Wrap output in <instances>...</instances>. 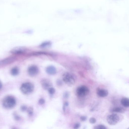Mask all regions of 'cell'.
Masks as SVG:
<instances>
[{
    "mask_svg": "<svg viewBox=\"0 0 129 129\" xmlns=\"http://www.w3.org/2000/svg\"><path fill=\"white\" fill-rule=\"evenodd\" d=\"M89 93V89L85 86H79L76 90L77 95L79 97H83L88 95Z\"/></svg>",
    "mask_w": 129,
    "mask_h": 129,
    "instance_id": "cell-4",
    "label": "cell"
},
{
    "mask_svg": "<svg viewBox=\"0 0 129 129\" xmlns=\"http://www.w3.org/2000/svg\"><path fill=\"white\" fill-rule=\"evenodd\" d=\"M69 94L67 92H64L63 95V98H67L69 97Z\"/></svg>",
    "mask_w": 129,
    "mask_h": 129,
    "instance_id": "cell-21",
    "label": "cell"
},
{
    "mask_svg": "<svg viewBox=\"0 0 129 129\" xmlns=\"http://www.w3.org/2000/svg\"><path fill=\"white\" fill-rule=\"evenodd\" d=\"M41 85L43 88L45 90H48L53 86L52 83L49 80L43 79L41 81Z\"/></svg>",
    "mask_w": 129,
    "mask_h": 129,
    "instance_id": "cell-7",
    "label": "cell"
},
{
    "mask_svg": "<svg viewBox=\"0 0 129 129\" xmlns=\"http://www.w3.org/2000/svg\"><path fill=\"white\" fill-rule=\"evenodd\" d=\"M48 90V92H49V94L51 95H53L55 93V92H56L55 89L54 88L52 87H51Z\"/></svg>",
    "mask_w": 129,
    "mask_h": 129,
    "instance_id": "cell-15",
    "label": "cell"
},
{
    "mask_svg": "<svg viewBox=\"0 0 129 129\" xmlns=\"http://www.w3.org/2000/svg\"><path fill=\"white\" fill-rule=\"evenodd\" d=\"M86 119H87V117H86L84 116H82L81 117H80V119H81V120L83 121H85L86 120Z\"/></svg>",
    "mask_w": 129,
    "mask_h": 129,
    "instance_id": "cell-23",
    "label": "cell"
},
{
    "mask_svg": "<svg viewBox=\"0 0 129 129\" xmlns=\"http://www.w3.org/2000/svg\"><path fill=\"white\" fill-rule=\"evenodd\" d=\"M21 109L22 111H24L27 110V107L26 106H23L21 107Z\"/></svg>",
    "mask_w": 129,
    "mask_h": 129,
    "instance_id": "cell-24",
    "label": "cell"
},
{
    "mask_svg": "<svg viewBox=\"0 0 129 129\" xmlns=\"http://www.w3.org/2000/svg\"><path fill=\"white\" fill-rule=\"evenodd\" d=\"M97 94L100 97H105L108 95V92L106 89L98 88L97 90Z\"/></svg>",
    "mask_w": 129,
    "mask_h": 129,
    "instance_id": "cell-10",
    "label": "cell"
},
{
    "mask_svg": "<svg viewBox=\"0 0 129 129\" xmlns=\"http://www.w3.org/2000/svg\"><path fill=\"white\" fill-rule=\"evenodd\" d=\"M125 111V109L122 107H116L112 108L111 110V111L115 113H123Z\"/></svg>",
    "mask_w": 129,
    "mask_h": 129,
    "instance_id": "cell-13",
    "label": "cell"
},
{
    "mask_svg": "<svg viewBox=\"0 0 129 129\" xmlns=\"http://www.w3.org/2000/svg\"><path fill=\"white\" fill-rule=\"evenodd\" d=\"M94 129H107V128L105 126L103 125H98L94 127Z\"/></svg>",
    "mask_w": 129,
    "mask_h": 129,
    "instance_id": "cell-16",
    "label": "cell"
},
{
    "mask_svg": "<svg viewBox=\"0 0 129 129\" xmlns=\"http://www.w3.org/2000/svg\"><path fill=\"white\" fill-rule=\"evenodd\" d=\"M34 90V85L31 83H23L20 87V90L24 94H29L33 92Z\"/></svg>",
    "mask_w": 129,
    "mask_h": 129,
    "instance_id": "cell-3",
    "label": "cell"
},
{
    "mask_svg": "<svg viewBox=\"0 0 129 129\" xmlns=\"http://www.w3.org/2000/svg\"><path fill=\"white\" fill-rule=\"evenodd\" d=\"M46 72L48 75H54L56 73L57 70L54 66H50L46 68Z\"/></svg>",
    "mask_w": 129,
    "mask_h": 129,
    "instance_id": "cell-11",
    "label": "cell"
},
{
    "mask_svg": "<svg viewBox=\"0 0 129 129\" xmlns=\"http://www.w3.org/2000/svg\"><path fill=\"white\" fill-rule=\"evenodd\" d=\"M28 113L29 115L31 116L33 114V109L32 108H29L28 110Z\"/></svg>",
    "mask_w": 129,
    "mask_h": 129,
    "instance_id": "cell-19",
    "label": "cell"
},
{
    "mask_svg": "<svg viewBox=\"0 0 129 129\" xmlns=\"http://www.w3.org/2000/svg\"><path fill=\"white\" fill-rule=\"evenodd\" d=\"M80 126V124L79 123H76L75 125H74V128L77 129L79 128V127Z\"/></svg>",
    "mask_w": 129,
    "mask_h": 129,
    "instance_id": "cell-22",
    "label": "cell"
},
{
    "mask_svg": "<svg viewBox=\"0 0 129 129\" xmlns=\"http://www.w3.org/2000/svg\"><path fill=\"white\" fill-rule=\"evenodd\" d=\"M63 82L69 86H71L74 85L76 82V77L73 73L66 72L63 76Z\"/></svg>",
    "mask_w": 129,
    "mask_h": 129,
    "instance_id": "cell-2",
    "label": "cell"
},
{
    "mask_svg": "<svg viewBox=\"0 0 129 129\" xmlns=\"http://www.w3.org/2000/svg\"><path fill=\"white\" fill-rule=\"evenodd\" d=\"M25 50V49L22 47H16L11 50V52L14 54H21L24 53Z\"/></svg>",
    "mask_w": 129,
    "mask_h": 129,
    "instance_id": "cell-8",
    "label": "cell"
},
{
    "mask_svg": "<svg viewBox=\"0 0 129 129\" xmlns=\"http://www.w3.org/2000/svg\"><path fill=\"white\" fill-rule=\"evenodd\" d=\"M19 69L17 67H14L11 69V73L13 76H16L19 74Z\"/></svg>",
    "mask_w": 129,
    "mask_h": 129,
    "instance_id": "cell-14",
    "label": "cell"
},
{
    "mask_svg": "<svg viewBox=\"0 0 129 129\" xmlns=\"http://www.w3.org/2000/svg\"><path fill=\"white\" fill-rule=\"evenodd\" d=\"M39 103L40 105H43L45 103V100L43 98H41L39 99Z\"/></svg>",
    "mask_w": 129,
    "mask_h": 129,
    "instance_id": "cell-17",
    "label": "cell"
},
{
    "mask_svg": "<svg viewBox=\"0 0 129 129\" xmlns=\"http://www.w3.org/2000/svg\"><path fill=\"white\" fill-rule=\"evenodd\" d=\"M122 105L125 108L129 107V98H123L121 100Z\"/></svg>",
    "mask_w": 129,
    "mask_h": 129,
    "instance_id": "cell-12",
    "label": "cell"
},
{
    "mask_svg": "<svg viewBox=\"0 0 129 129\" xmlns=\"http://www.w3.org/2000/svg\"><path fill=\"white\" fill-rule=\"evenodd\" d=\"M15 60V58H14L10 57L0 61V66L11 63Z\"/></svg>",
    "mask_w": 129,
    "mask_h": 129,
    "instance_id": "cell-9",
    "label": "cell"
},
{
    "mask_svg": "<svg viewBox=\"0 0 129 129\" xmlns=\"http://www.w3.org/2000/svg\"><path fill=\"white\" fill-rule=\"evenodd\" d=\"M107 121L110 125H116L120 121V117L117 114H112L109 115L107 117Z\"/></svg>",
    "mask_w": 129,
    "mask_h": 129,
    "instance_id": "cell-5",
    "label": "cell"
},
{
    "mask_svg": "<svg viewBox=\"0 0 129 129\" xmlns=\"http://www.w3.org/2000/svg\"><path fill=\"white\" fill-rule=\"evenodd\" d=\"M50 45V43L49 42H46V43H43L41 45V47H47V46H49Z\"/></svg>",
    "mask_w": 129,
    "mask_h": 129,
    "instance_id": "cell-20",
    "label": "cell"
},
{
    "mask_svg": "<svg viewBox=\"0 0 129 129\" xmlns=\"http://www.w3.org/2000/svg\"><path fill=\"white\" fill-rule=\"evenodd\" d=\"M89 121L90 123H92V124H94L96 122V120L94 118L92 117L89 119Z\"/></svg>",
    "mask_w": 129,
    "mask_h": 129,
    "instance_id": "cell-18",
    "label": "cell"
},
{
    "mask_svg": "<svg viewBox=\"0 0 129 129\" xmlns=\"http://www.w3.org/2000/svg\"><path fill=\"white\" fill-rule=\"evenodd\" d=\"M2 104L4 107L6 109L13 108L16 104V99L13 96H7L3 100Z\"/></svg>",
    "mask_w": 129,
    "mask_h": 129,
    "instance_id": "cell-1",
    "label": "cell"
},
{
    "mask_svg": "<svg viewBox=\"0 0 129 129\" xmlns=\"http://www.w3.org/2000/svg\"><path fill=\"white\" fill-rule=\"evenodd\" d=\"M39 69L38 66L35 65L30 66L28 70V73L30 76L33 77L38 74Z\"/></svg>",
    "mask_w": 129,
    "mask_h": 129,
    "instance_id": "cell-6",
    "label": "cell"
},
{
    "mask_svg": "<svg viewBox=\"0 0 129 129\" xmlns=\"http://www.w3.org/2000/svg\"><path fill=\"white\" fill-rule=\"evenodd\" d=\"M2 87V84L1 82L0 81V89H1Z\"/></svg>",
    "mask_w": 129,
    "mask_h": 129,
    "instance_id": "cell-25",
    "label": "cell"
}]
</instances>
